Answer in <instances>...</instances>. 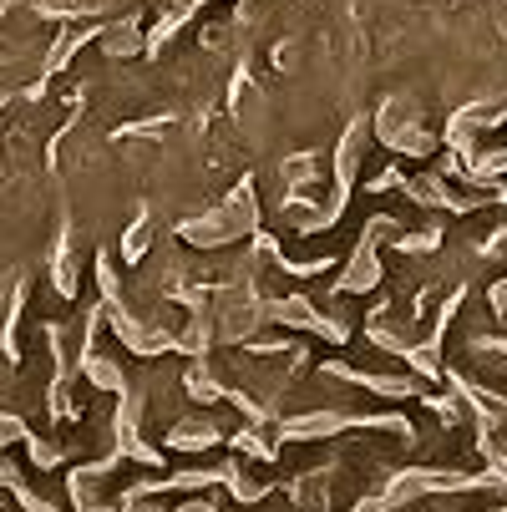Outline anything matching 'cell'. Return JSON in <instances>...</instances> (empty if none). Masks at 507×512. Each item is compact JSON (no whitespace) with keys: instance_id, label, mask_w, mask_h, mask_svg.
<instances>
[{"instance_id":"6da1fadb","label":"cell","mask_w":507,"mask_h":512,"mask_svg":"<svg viewBox=\"0 0 507 512\" xmlns=\"http://www.w3.org/2000/svg\"><path fill=\"white\" fill-rule=\"evenodd\" d=\"M340 426H345L340 411H305V416H289L284 421V436H289V442H320V436H330Z\"/></svg>"},{"instance_id":"7a4b0ae2","label":"cell","mask_w":507,"mask_h":512,"mask_svg":"<svg viewBox=\"0 0 507 512\" xmlns=\"http://www.w3.org/2000/svg\"><path fill=\"white\" fill-rule=\"evenodd\" d=\"M219 442H224V431L213 421H183L178 431H168V447H178V452H203V447H219Z\"/></svg>"},{"instance_id":"3957f363","label":"cell","mask_w":507,"mask_h":512,"mask_svg":"<svg viewBox=\"0 0 507 512\" xmlns=\"http://www.w3.org/2000/svg\"><path fill=\"white\" fill-rule=\"evenodd\" d=\"M188 391H193L198 401H219V396H224V391H219V381H213L208 371H193V376H188Z\"/></svg>"},{"instance_id":"277c9868","label":"cell","mask_w":507,"mask_h":512,"mask_svg":"<svg viewBox=\"0 0 507 512\" xmlns=\"http://www.w3.org/2000/svg\"><path fill=\"white\" fill-rule=\"evenodd\" d=\"M492 305L507 315V284H492Z\"/></svg>"}]
</instances>
